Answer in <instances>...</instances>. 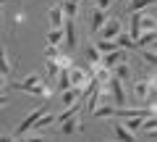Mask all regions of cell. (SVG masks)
Wrapping results in <instances>:
<instances>
[{
  "mask_svg": "<svg viewBox=\"0 0 157 142\" xmlns=\"http://www.w3.org/2000/svg\"><path fill=\"white\" fill-rule=\"evenodd\" d=\"M86 58H89L92 68H94V66H100V63H102V53H100V47H97L94 42H89V45H86Z\"/></svg>",
  "mask_w": 157,
  "mask_h": 142,
  "instance_id": "4fadbf2b",
  "label": "cell"
},
{
  "mask_svg": "<svg viewBox=\"0 0 157 142\" xmlns=\"http://www.w3.org/2000/svg\"><path fill=\"white\" fill-rule=\"evenodd\" d=\"M76 100H81V90H78V87H68V90L60 92V103L63 105H71V103H76Z\"/></svg>",
  "mask_w": 157,
  "mask_h": 142,
  "instance_id": "30bf717a",
  "label": "cell"
},
{
  "mask_svg": "<svg viewBox=\"0 0 157 142\" xmlns=\"http://www.w3.org/2000/svg\"><path fill=\"white\" fill-rule=\"evenodd\" d=\"M45 111H47V108H45V105H42V108H34V111H32V113H29V116H26V119H24V121H21V124H18V126H16V137H26V134H29V129H32V126H34V121H37V119H39V116L45 113Z\"/></svg>",
  "mask_w": 157,
  "mask_h": 142,
  "instance_id": "5b68a950",
  "label": "cell"
},
{
  "mask_svg": "<svg viewBox=\"0 0 157 142\" xmlns=\"http://www.w3.org/2000/svg\"><path fill=\"white\" fill-rule=\"evenodd\" d=\"M155 40H157L155 32H147L144 37L139 34V37H136V50H141V47H152V45H155Z\"/></svg>",
  "mask_w": 157,
  "mask_h": 142,
  "instance_id": "2e32d148",
  "label": "cell"
},
{
  "mask_svg": "<svg viewBox=\"0 0 157 142\" xmlns=\"http://www.w3.org/2000/svg\"><path fill=\"white\" fill-rule=\"evenodd\" d=\"M155 126H157L155 116H147V121H141V124H139V129H141V132H144V134L152 140V137H155Z\"/></svg>",
  "mask_w": 157,
  "mask_h": 142,
  "instance_id": "e0dca14e",
  "label": "cell"
},
{
  "mask_svg": "<svg viewBox=\"0 0 157 142\" xmlns=\"http://www.w3.org/2000/svg\"><path fill=\"white\" fill-rule=\"evenodd\" d=\"M50 61L55 63L58 68H71V66H73V61H71V58H68V55H60V53H55V55H50Z\"/></svg>",
  "mask_w": 157,
  "mask_h": 142,
  "instance_id": "ffe728a7",
  "label": "cell"
},
{
  "mask_svg": "<svg viewBox=\"0 0 157 142\" xmlns=\"http://www.w3.org/2000/svg\"><path fill=\"white\" fill-rule=\"evenodd\" d=\"M155 6V0H131V13H139L144 8H152Z\"/></svg>",
  "mask_w": 157,
  "mask_h": 142,
  "instance_id": "7402d4cb",
  "label": "cell"
},
{
  "mask_svg": "<svg viewBox=\"0 0 157 142\" xmlns=\"http://www.w3.org/2000/svg\"><path fill=\"white\" fill-rule=\"evenodd\" d=\"M58 71H60V68H58L55 63H52L50 58H47V74H50V76H58Z\"/></svg>",
  "mask_w": 157,
  "mask_h": 142,
  "instance_id": "cb8c5ba5",
  "label": "cell"
},
{
  "mask_svg": "<svg viewBox=\"0 0 157 142\" xmlns=\"http://www.w3.org/2000/svg\"><path fill=\"white\" fill-rule=\"evenodd\" d=\"M139 53H141V58H144L149 66H155V63H157V55H155V50H152V47H141Z\"/></svg>",
  "mask_w": 157,
  "mask_h": 142,
  "instance_id": "603a6c76",
  "label": "cell"
},
{
  "mask_svg": "<svg viewBox=\"0 0 157 142\" xmlns=\"http://www.w3.org/2000/svg\"><path fill=\"white\" fill-rule=\"evenodd\" d=\"M78 8H81V0H63L60 3V11H63L66 18H73L78 13Z\"/></svg>",
  "mask_w": 157,
  "mask_h": 142,
  "instance_id": "9c48e42d",
  "label": "cell"
},
{
  "mask_svg": "<svg viewBox=\"0 0 157 142\" xmlns=\"http://www.w3.org/2000/svg\"><path fill=\"white\" fill-rule=\"evenodd\" d=\"M115 134L121 137L123 142H134V140H136V137H134V132H131V129H126L123 124H115Z\"/></svg>",
  "mask_w": 157,
  "mask_h": 142,
  "instance_id": "44dd1931",
  "label": "cell"
},
{
  "mask_svg": "<svg viewBox=\"0 0 157 142\" xmlns=\"http://www.w3.org/2000/svg\"><path fill=\"white\" fill-rule=\"evenodd\" d=\"M126 58H128V50H123V47H115V50H110V53H102V66L113 68L115 63L126 61Z\"/></svg>",
  "mask_w": 157,
  "mask_h": 142,
  "instance_id": "8992f818",
  "label": "cell"
},
{
  "mask_svg": "<svg viewBox=\"0 0 157 142\" xmlns=\"http://www.w3.org/2000/svg\"><path fill=\"white\" fill-rule=\"evenodd\" d=\"M113 76H115V79H128L131 76V66H128V61H121V63H115V66H113Z\"/></svg>",
  "mask_w": 157,
  "mask_h": 142,
  "instance_id": "7c38bea8",
  "label": "cell"
},
{
  "mask_svg": "<svg viewBox=\"0 0 157 142\" xmlns=\"http://www.w3.org/2000/svg\"><path fill=\"white\" fill-rule=\"evenodd\" d=\"M105 21H107V13L102 11V8H97V11L92 13V29H94V32H97V29H100V26H102V24H105Z\"/></svg>",
  "mask_w": 157,
  "mask_h": 142,
  "instance_id": "d6986e66",
  "label": "cell"
},
{
  "mask_svg": "<svg viewBox=\"0 0 157 142\" xmlns=\"http://www.w3.org/2000/svg\"><path fill=\"white\" fill-rule=\"evenodd\" d=\"M63 21H66V16H63L60 6H52L50 8V24L52 26H63Z\"/></svg>",
  "mask_w": 157,
  "mask_h": 142,
  "instance_id": "ac0fdd59",
  "label": "cell"
},
{
  "mask_svg": "<svg viewBox=\"0 0 157 142\" xmlns=\"http://www.w3.org/2000/svg\"><path fill=\"white\" fill-rule=\"evenodd\" d=\"M139 29H144V32H155V13H141L139 11Z\"/></svg>",
  "mask_w": 157,
  "mask_h": 142,
  "instance_id": "5bb4252c",
  "label": "cell"
},
{
  "mask_svg": "<svg viewBox=\"0 0 157 142\" xmlns=\"http://www.w3.org/2000/svg\"><path fill=\"white\" fill-rule=\"evenodd\" d=\"M92 3H94L97 8H102V11H107V8H110V0H92Z\"/></svg>",
  "mask_w": 157,
  "mask_h": 142,
  "instance_id": "d4e9b609",
  "label": "cell"
},
{
  "mask_svg": "<svg viewBox=\"0 0 157 142\" xmlns=\"http://www.w3.org/2000/svg\"><path fill=\"white\" fill-rule=\"evenodd\" d=\"M121 32H123V21H121V18H107V21L97 29L100 40H115Z\"/></svg>",
  "mask_w": 157,
  "mask_h": 142,
  "instance_id": "7a4b0ae2",
  "label": "cell"
},
{
  "mask_svg": "<svg viewBox=\"0 0 157 142\" xmlns=\"http://www.w3.org/2000/svg\"><path fill=\"white\" fill-rule=\"evenodd\" d=\"M3 87H6V76L0 74V90H3Z\"/></svg>",
  "mask_w": 157,
  "mask_h": 142,
  "instance_id": "4316f807",
  "label": "cell"
},
{
  "mask_svg": "<svg viewBox=\"0 0 157 142\" xmlns=\"http://www.w3.org/2000/svg\"><path fill=\"white\" fill-rule=\"evenodd\" d=\"M11 71H13V61L8 58V50H6L3 45H0V74H3V76H8Z\"/></svg>",
  "mask_w": 157,
  "mask_h": 142,
  "instance_id": "8fae6325",
  "label": "cell"
},
{
  "mask_svg": "<svg viewBox=\"0 0 157 142\" xmlns=\"http://www.w3.org/2000/svg\"><path fill=\"white\" fill-rule=\"evenodd\" d=\"M107 90H110V97H113V105H115V108L126 105V90H123V84H121V79L110 76V82H107Z\"/></svg>",
  "mask_w": 157,
  "mask_h": 142,
  "instance_id": "3957f363",
  "label": "cell"
},
{
  "mask_svg": "<svg viewBox=\"0 0 157 142\" xmlns=\"http://www.w3.org/2000/svg\"><path fill=\"white\" fill-rule=\"evenodd\" d=\"M63 42L68 47H76V26H73V18L63 21Z\"/></svg>",
  "mask_w": 157,
  "mask_h": 142,
  "instance_id": "52a82bcc",
  "label": "cell"
},
{
  "mask_svg": "<svg viewBox=\"0 0 157 142\" xmlns=\"http://www.w3.org/2000/svg\"><path fill=\"white\" fill-rule=\"evenodd\" d=\"M134 95L139 97V100L157 97L155 95V79H139V82H134Z\"/></svg>",
  "mask_w": 157,
  "mask_h": 142,
  "instance_id": "277c9868",
  "label": "cell"
},
{
  "mask_svg": "<svg viewBox=\"0 0 157 142\" xmlns=\"http://www.w3.org/2000/svg\"><path fill=\"white\" fill-rule=\"evenodd\" d=\"M76 132H81V121H78L76 116H71V119L60 121V134L71 137V134H76Z\"/></svg>",
  "mask_w": 157,
  "mask_h": 142,
  "instance_id": "ba28073f",
  "label": "cell"
},
{
  "mask_svg": "<svg viewBox=\"0 0 157 142\" xmlns=\"http://www.w3.org/2000/svg\"><path fill=\"white\" fill-rule=\"evenodd\" d=\"M3 3H6V0H0V6H3Z\"/></svg>",
  "mask_w": 157,
  "mask_h": 142,
  "instance_id": "83f0119b",
  "label": "cell"
},
{
  "mask_svg": "<svg viewBox=\"0 0 157 142\" xmlns=\"http://www.w3.org/2000/svg\"><path fill=\"white\" fill-rule=\"evenodd\" d=\"M60 42H63V26H52L50 32H47V45L58 47Z\"/></svg>",
  "mask_w": 157,
  "mask_h": 142,
  "instance_id": "9a60e30c",
  "label": "cell"
},
{
  "mask_svg": "<svg viewBox=\"0 0 157 142\" xmlns=\"http://www.w3.org/2000/svg\"><path fill=\"white\" fill-rule=\"evenodd\" d=\"M68 82H71V87H78V90L84 92L92 82V71H86L81 66H71L68 68Z\"/></svg>",
  "mask_w": 157,
  "mask_h": 142,
  "instance_id": "6da1fadb",
  "label": "cell"
},
{
  "mask_svg": "<svg viewBox=\"0 0 157 142\" xmlns=\"http://www.w3.org/2000/svg\"><path fill=\"white\" fill-rule=\"evenodd\" d=\"M8 103H11V97H8V95H0V108H3V105H8Z\"/></svg>",
  "mask_w": 157,
  "mask_h": 142,
  "instance_id": "484cf974",
  "label": "cell"
}]
</instances>
